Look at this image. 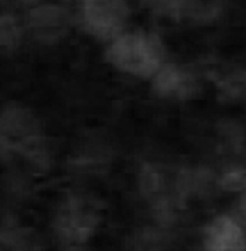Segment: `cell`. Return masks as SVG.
I'll use <instances>...</instances> for the list:
<instances>
[{
  "mask_svg": "<svg viewBox=\"0 0 246 251\" xmlns=\"http://www.w3.org/2000/svg\"><path fill=\"white\" fill-rule=\"evenodd\" d=\"M0 142L3 154L6 151L19 153L41 168H46L49 163V149L41 123L35 113L21 104L4 105L0 119Z\"/></svg>",
  "mask_w": 246,
  "mask_h": 251,
  "instance_id": "1",
  "label": "cell"
},
{
  "mask_svg": "<svg viewBox=\"0 0 246 251\" xmlns=\"http://www.w3.org/2000/svg\"><path fill=\"white\" fill-rule=\"evenodd\" d=\"M105 58L124 74L153 78L166 64V50L160 38L154 33L128 32L111 41Z\"/></svg>",
  "mask_w": 246,
  "mask_h": 251,
  "instance_id": "2",
  "label": "cell"
},
{
  "mask_svg": "<svg viewBox=\"0 0 246 251\" xmlns=\"http://www.w3.org/2000/svg\"><path fill=\"white\" fill-rule=\"evenodd\" d=\"M195 186V176L184 169L146 163L140 172V189L160 218H172Z\"/></svg>",
  "mask_w": 246,
  "mask_h": 251,
  "instance_id": "3",
  "label": "cell"
},
{
  "mask_svg": "<svg viewBox=\"0 0 246 251\" xmlns=\"http://www.w3.org/2000/svg\"><path fill=\"white\" fill-rule=\"evenodd\" d=\"M101 223V206L92 197L81 192L68 194L59 203L53 229L67 243H85Z\"/></svg>",
  "mask_w": 246,
  "mask_h": 251,
  "instance_id": "4",
  "label": "cell"
},
{
  "mask_svg": "<svg viewBox=\"0 0 246 251\" xmlns=\"http://www.w3.org/2000/svg\"><path fill=\"white\" fill-rule=\"evenodd\" d=\"M84 29L99 41H114L123 33L130 18L125 0H79Z\"/></svg>",
  "mask_w": 246,
  "mask_h": 251,
  "instance_id": "5",
  "label": "cell"
},
{
  "mask_svg": "<svg viewBox=\"0 0 246 251\" xmlns=\"http://www.w3.org/2000/svg\"><path fill=\"white\" fill-rule=\"evenodd\" d=\"M153 91L164 100L189 101L201 91L199 76L179 64H164L153 76Z\"/></svg>",
  "mask_w": 246,
  "mask_h": 251,
  "instance_id": "6",
  "label": "cell"
},
{
  "mask_svg": "<svg viewBox=\"0 0 246 251\" xmlns=\"http://www.w3.org/2000/svg\"><path fill=\"white\" fill-rule=\"evenodd\" d=\"M71 26L69 12L55 3L35 6L27 15V27L32 36L42 44H56L67 36Z\"/></svg>",
  "mask_w": 246,
  "mask_h": 251,
  "instance_id": "7",
  "label": "cell"
},
{
  "mask_svg": "<svg viewBox=\"0 0 246 251\" xmlns=\"http://www.w3.org/2000/svg\"><path fill=\"white\" fill-rule=\"evenodd\" d=\"M204 251H246V234L241 224L229 217L218 215L204 228Z\"/></svg>",
  "mask_w": 246,
  "mask_h": 251,
  "instance_id": "8",
  "label": "cell"
},
{
  "mask_svg": "<svg viewBox=\"0 0 246 251\" xmlns=\"http://www.w3.org/2000/svg\"><path fill=\"white\" fill-rule=\"evenodd\" d=\"M224 10V0H186L180 21L195 25H209L218 21Z\"/></svg>",
  "mask_w": 246,
  "mask_h": 251,
  "instance_id": "9",
  "label": "cell"
},
{
  "mask_svg": "<svg viewBox=\"0 0 246 251\" xmlns=\"http://www.w3.org/2000/svg\"><path fill=\"white\" fill-rule=\"evenodd\" d=\"M218 88L222 96L227 100L245 99L246 97V68L236 70L233 73H227L224 75L218 76Z\"/></svg>",
  "mask_w": 246,
  "mask_h": 251,
  "instance_id": "10",
  "label": "cell"
},
{
  "mask_svg": "<svg viewBox=\"0 0 246 251\" xmlns=\"http://www.w3.org/2000/svg\"><path fill=\"white\" fill-rule=\"evenodd\" d=\"M21 42V27L16 19L9 15L3 13L0 19V45L4 53H12L18 48Z\"/></svg>",
  "mask_w": 246,
  "mask_h": 251,
  "instance_id": "11",
  "label": "cell"
},
{
  "mask_svg": "<svg viewBox=\"0 0 246 251\" xmlns=\"http://www.w3.org/2000/svg\"><path fill=\"white\" fill-rule=\"evenodd\" d=\"M141 4L156 16L180 21L186 0H140Z\"/></svg>",
  "mask_w": 246,
  "mask_h": 251,
  "instance_id": "12",
  "label": "cell"
},
{
  "mask_svg": "<svg viewBox=\"0 0 246 251\" xmlns=\"http://www.w3.org/2000/svg\"><path fill=\"white\" fill-rule=\"evenodd\" d=\"M222 189L230 192H246V166H238L226 171L222 175L221 180Z\"/></svg>",
  "mask_w": 246,
  "mask_h": 251,
  "instance_id": "13",
  "label": "cell"
},
{
  "mask_svg": "<svg viewBox=\"0 0 246 251\" xmlns=\"http://www.w3.org/2000/svg\"><path fill=\"white\" fill-rule=\"evenodd\" d=\"M239 214H241V217H242L244 224L246 226V192L245 194H242V197H241V200H239Z\"/></svg>",
  "mask_w": 246,
  "mask_h": 251,
  "instance_id": "14",
  "label": "cell"
},
{
  "mask_svg": "<svg viewBox=\"0 0 246 251\" xmlns=\"http://www.w3.org/2000/svg\"><path fill=\"white\" fill-rule=\"evenodd\" d=\"M150 251H153V250H150Z\"/></svg>",
  "mask_w": 246,
  "mask_h": 251,
  "instance_id": "15",
  "label": "cell"
}]
</instances>
